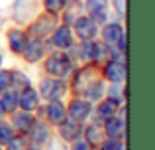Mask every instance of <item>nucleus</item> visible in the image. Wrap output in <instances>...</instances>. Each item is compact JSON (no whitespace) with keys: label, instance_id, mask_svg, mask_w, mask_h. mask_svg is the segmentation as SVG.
I'll return each instance as SVG.
<instances>
[{"label":"nucleus","instance_id":"nucleus-6","mask_svg":"<svg viewBox=\"0 0 155 150\" xmlns=\"http://www.w3.org/2000/svg\"><path fill=\"white\" fill-rule=\"evenodd\" d=\"M38 103H39L38 93H35L30 85H28V87H24L22 95L18 97V105H20V107H22L24 111H34V109L38 107Z\"/></svg>","mask_w":155,"mask_h":150},{"label":"nucleus","instance_id":"nucleus-33","mask_svg":"<svg viewBox=\"0 0 155 150\" xmlns=\"http://www.w3.org/2000/svg\"><path fill=\"white\" fill-rule=\"evenodd\" d=\"M49 150H63V148H61V144H51Z\"/></svg>","mask_w":155,"mask_h":150},{"label":"nucleus","instance_id":"nucleus-30","mask_svg":"<svg viewBox=\"0 0 155 150\" xmlns=\"http://www.w3.org/2000/svg\"><path fill=\"white\" fill-rule=\"evenodd\" d=\"M118 146H120V142L116 138H110L102 144V150H118Z\"/></svg>","mask_w":155,"mask_h":150},{"label":"nucleus","instance_id":"nucleus-23","mask_svg":"<svg viewBox=\"0 0 155 150\" xmlns=\"http://www.w3.org/2000/svg\"><path fill=\"white\" fill-rule=\"evenodd\" d=\"M87 142L88 144H100L102 142V131L98 127H88L87 128Z\"/></svg>","mask_w":155,"mask_h":150},{"label":"nucleus","instance_id":"nucleus-27","mask_svg":"<svg viewBox=\"0 0 155 150\" xmlns=\"http://www.w3.org/2000/svg\"><path fill=\"white\" fill-rule=\"evenodd\" d=\"M10 83H12V71H2L0 69V89L10 87Z\"/></svg>","mask_w":155,"mask_h":150},{"label":"nucleus","instance_id":"nucleus-21","mask_svg":"<svg viewBox=\"0 0 155 150\" xmlns=\"http://www.w3.org/2000/svg\"><path fill=\"white\" fill-rule=\"evenodd\" d=\"M106 8H108V0H87V10L92 16L100 14V12H106Z\"/></svg>","mask_w":155,"mask_h":150},{"label":"nucleus","instance_id":"nucleus-29","mask_svg":"<svg viewBox=\"0 0 155 150\" xmlns=\"http://www.w3.org/2000/svg\"><path fill=\"white\" fill-rule=\"evenodd\" d=\"M8 142H10V150H24V146H26V140L24 138H14L12 136Z\"/></svg>","mask_w":155,"mask_h":150},{"label":"nucleus","instance_id":"nucleus-12","mask_svg":"<svg viewBox=\"0 0 155 150\" xmlns=\"http://www.w3.org/2000/svg\"><path fill=\"white\" fill-rule=\"evenodd\" d=\"M104 131L110 138H120L124 134V123L120 119H114V117H108L106 119V124H104Z\"/></svg>","mask_w":155,"mask_h":150},{"label":"nucleus","instance_id":"nucleus-10","mask_svg":"<svg viewBox=\"0 0 155 150\" xmlns=\"http://www.w3.org/2000/svg\"><path fill=\"white\" fill-rule=\"evenodd\" d=\"M24 55H26V59L30 63L39 61V59H41V55H43V42L39 38L34 40V42H30V46L24 47Z\"/></svg>","mask_w":155,"mask_h":150},{"label":"nucleus","instance_id":"nucleus-35","mask_svg":"<svg viewBox=\"0 0 155 150\" xmlns=\"http://www.w3.org/2000/svg\"><path fill=\"white\" fill-rule=\"evenodd\" d=\"M34 150H38V148H34Z\"/></svg>","mask_w":155,"mask_h":150},{"label":"nucleus","instance_id":"nucleus-28","mask_svg":"<svg viewBox=\"0 0 155 150\" xmlns=\"http://www.w3.org/2000/svg\"><path fill=\"white\" fill-rule=\"evenodd\" d=\"M12 83H16V85H22V87H28V77L24 75V73H20V71H14L12 73Z\"/></svg>","mask_w":155,"mask_h":150},{"label":"nucleus","instance_id":"nucleus-17","mask_svg":"<svg viewBox=\"0 0 155 150\" xmlns=\"http://www.w3.org/2000/svg\"><path fill=\"white\" fill-rule=\"evenodd\" d=\"M100 55V46L98 44H94L92 40H88V42H84V47H83V58L87 59V61H96Z\"/></svg>","mask_w":155,"mask_h":150},{"label":"nucleus","instance_id":"nucleus-16","mask_svg":"<svg viewBox=\"0 0 155 150\" xmlns=\"http://www.w3.org/2000/svg\"><path fill=\"white\" fill-rule=\"evenodd\" d=\"M120 34H122V26H118V24H108V26L102 30V38H104V42L106 44H116L118 42V38H120Z\"/></svg>","mask_w":155,"mask_h":150},{"label":"nucleus","instance_id":"nucleus-3","mask_svg":"<svg viewBox=\"0 0 155 150\" xmlns=\"http://www.w3.org/2000/svg\"><path fill=\"white\" fill-rule=\"evenodd\" d=\"M39 89H41V95L45 97L47 101H57V99H61V95L65 93L63 81H57V79H43Z\"/></svg>","mask_w":155,"mask_h":150},{"label":"nucleus","instance_id":"nucleus-34","mask_svg":"<svg viewBox=\"0 0 155 150\" xmlns=\"http://www.w3.org/2000/svg\"><path fill=\"white\" fill-rule=\"evenodd\" d=\"M0 63H2V58H0Z\"/></svg>","mask_w":155,"mask_h":150},{"label":"nucleus","instance_id":"nucleus-24","mask_svg":"<svg viewBox=\"0 0 155 150\" xmlns=\"http://www.w3.org/2000/svg\"><path fill=\"white\" fill-rule=\"evenodd\" d=\"M43 2H45L47 12H51V14H57L67 6V0H43Z\"/></svg>","mask_w":155,"mask_h":150},{"label":"nucleus","instance_id":"nucleus-1","mask_svg":"<svg viewBox=\"0 0 155 150\" xmlns=\"http://www.w3.org/2000/svg\"><path fill=\"white\" fill-rule=\"evenodd\" d=\"M69 67H71V61H69L67 55H63V54H53L45 61V69L55 77H63L69 71Z\"/></svg>","mask_w":155,"mask_h":150},{"label":"nucleus","instance_id":"nucleus-5","mask_svg":"<svg viewBox=\"0 0 155 150\" xmlns=\"http://www.w3.org/2000/svg\"><path fill=\"white\" fill-rule=\"evenodd\" d=\"M69 115H71V119L77 120V123L84 120L91 115V103H87V101H83V99L71 101V105H69Z\"/></svg>","mask_w":155,"mask_h":150},{"label":"nucleus","instance_id":"nucleus-19","mask_svg":"<svg viewBox=\"0 0 155 150\" xmlns=\"http://www.w3.org/2000/svg\"><path fill=\"white\" fill-rule=\"evenodd\" d=\"M30 131H31V140H34L35 144H43L47 140V136H49V132H47V128L43 127V124H35Z\"/></svg>","mask_w":155,"mask_h":150},{"label":"nucleus","instance_id":"nucleus-14","mask_svg":"<svg viewBox=\"0 0 155 150\" xmlns=\"http://www.w3.org/2000/svg\"><path fill=\"white\" fill-rule=\"evenodd\" d=\"M14 115V127L22 132H28L31 127H34V119L30 117V113H12Z\"/></svg>","mask_w":155,"mask_h":150},{"label":"nucleus","instance_id":"nucleus-7","mask_svg":"<svg viewBox=\"0 0 155 150\" xmlns=\"http://www.w3.org/2000/svg\"><path fill=\"white\" fill-rule=\"evenodd\" d=\"M61 124V128H59V134L63 136L65 140H71V142H75L77 138H79V134H81V127H79V123L77 120H63V123H59Z\"/></svg>","mask_w":155,"mask_h":150},{"label":"nucleus","instance_id":"nucleus-31","mask_svg":"<svg viewBox=\"0 0 155 150\" xmlns=\"http://www.w3.org/2000/svg\"><path fill=\"white\" fill-rule=\"evenodd\" d=\"M73 150H91V144H88L87 140H75Z\"/></svg>","mask_w":155,"mask_h":150},{"label":"nucleus","instance_id":"nucleus-8","mask_svg":"<svg viewBox=\"0 0 155 150\" xmlns=\"http://www.w3.org/2000/svg\"><path fill=\"white\" fill-rule=\"evenodd\" d=\"M106 75H108V79L112 81V83H122L126 77V65H122L120 61H108L104 67Z\"/></svg>","mask_w":155,"mask_h":150},{"label":"nucleus","instance_id":"nucleus-15","mask_svg":"<svg viewBox=\"0 0 155 150\" xmlns=\"http://www.w3.org/2000/svg\"><path fill=\"white\" fill-rule=\"evenodd\" d=\"M16 107H18V95L14 91H8L0 97V109L4 113H14Z\"/></svg>","mask_w":155,"mask_h":150},{"label":"nucleus","instance_id":"nucleus-20","mask_svg":"<svg viewBox=\"0 0 155 150\" xmlns=\"http://www.w3.org/2000/svg\"><path fill=\"white\" fill-rule=\"evenodd\" d=\"M102 91H104V87H102L100 81H91V85L84 89V93L88 95V99H92V101L100 99V97H102Z\"/></svg>","mask_w":155,"mask_h":150},{"label":"nucleus","instance_id":"nucleus-18","mask_svg":"<svg viewBox=\"0 0 155 150\" xmlns=\"http://www.w3.org/2000/svg\"><path fill=\"white\" fill-rule=\"evenodd\" d=\"M14 14L18 22H26L30 16V0H16L14 4Z\"/></svg>","mask_w":155,"mask_h":150},{"label":"nucleus","instance_id":"nucleus-26","mask_svg":"<svg viewBox=\"0 0 155 150\" xmlns=\"http://www.w3.org/2000/svg\"><path fill=\"white\" fill-rule=\"evenodd\" d=\"M79 10H81V4L77 2V0H73V2L69 4V12L65 14V20H67V22H73V20H77L75 14H79Z\"/></svg>","mask_w":155,"mask_h":150},{"label":"nucleus","instance_id":"nucleus-11","mask_svg":"<svg viewBox=\"0 0 155 150\" xmlns=\"http://www.w3.org/2000/svg\"><path fill=\"white\" fill-rule=\"evenodd\" d=\"M8 42H10L12 51H16V54H22L24 47L28 46L26 36H24V32H20V30H12L10 34H8Z\"/></svg>","mask_w":155,"mask_h":150},{"label":"nucleus","instance_id":"nucleus-2","mask_svg":"<svg viewBox=\"0 0 155 150\" xmlns=\"http://www.w3.org/2000/svg\"><path fill=\"white\" fill-rule=\"evenodd\" d=\"M75 32L83 42H88V40H94L96 36V22L92 18H79L75 20Z\"/></svg>","mask_w":155,"mask_h":150},{"label":"nucleus","instance_id":"nucleus-22","mask_svg":"<svg viewBox=\"0 0 155 150\" xmlns=\"http://www.w3.org/2000/svg\"><path fill=\"white\" fill-rule=\"evenodd\" d=\"M114 113H116V103L114 101H102L98 107V115L102 117V119H108V117H114Z\"/></svg>","mask_w":155,"mask_h":150},{"label":"nucleus","instance_id":"nucleus-25","mask_svg":"<svg viewBox=\"0 0 155 150\" xmlns=\"http://www.w3.org/2000/svg\"><path fill=\"white\" fill-rule=\"evenodd\" d=\"M14 136V128L6 123H0V144H6Z\"/></svg>","mask_w":155,"mask_h":150},{"label":"nucleus","instance_id":"nucleus-4","mask_svg":"<svg viewBox=\"0 0 155 150\" xmlns=\"http://www.w3.org/2000/svg\"><path fill=\"white\" fill-rule=\"evenodd\" d=\"M53 30H55V18H53V16H41V18L30 28L31 36H35V38H43V36L51 34Z\"/></svg>","mask_w":155,"mask_h":150},{"label":"nucleus","instance_id":"nucleus-32","mask_svg":"<svg viewBox=\"0 0 155 150\" xmlns=\"http://www.w3.org/2000/svg\"><path fill=\"white\" fill-rule=\"evenodd\" d=\"M114 6H116V10L120 14H124L126 12V0H114Z\"/></svg>","mask_w":155,"mask_h":150},{"label":"nucleus","instance_id":"nucleus-13","mask_svg":"<svg viewBox=\"0 0 155 150\" xmlns=\"http://www.w3.org/2000/svg\"><path fill=\"white\" fill-rule=\"evenodd\" d=\"M47 117H49L51 123L59 124L65 120V117H67V113H65V107L59 103V101H51V105L47 107Z\"/></svg>","mask_w":155,"mask_h":150},{"label":"nucleus","instance_id":"nucleus-9","mask_svg":"<svg viewBox=\"0 0 155 150\" xmlns=\"http://www.w3.org/2000/svg\"><path fill=\"white\" fill-rule=\"evenodd\" d=\"M51 42L55 44L57 47H69L71 46V42H73V34H71V30H69L67 26H61V28H57L55 32H53V36H51Z\"/></svg>","mask_w":155,"mask_h":150}]
</instances>
